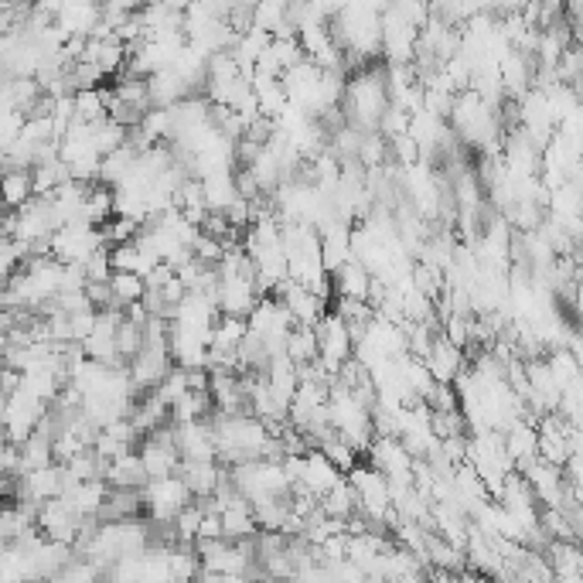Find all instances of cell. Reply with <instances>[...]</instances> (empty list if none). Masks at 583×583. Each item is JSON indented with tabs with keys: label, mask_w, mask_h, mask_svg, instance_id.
Masks as SVG:
<instances>
[{
	"label": "cell",
	"mask_w": 583,
	"mask_h": 583,
	"mask_svg": "<svg viewBox=\"0 0 583 583\" xmlns=\"http://www.w3.org/2000/svg\"><path fill=\"white\" fill-rule=\"evenodd\" d=\"M318 508H321L324 519H352V515L358 512V508H355V491L348 488V481H341L338 488H331L328 495L321 498Z\"/></svg>",
	"instance_id": "cell-14"
},
{
	"label": "cell",
	"mask_w": 583,
	"mask_h": 583,
	"mask_svg": "<svg viewBox=\"0 0 583 583\" xmlns=\"http://www.w3.org/2000/svg\"><path fill=\"white\" fill-rule=\"evenodd\" d=\"M140 498H144V512L151 515L147 522H157V526H168V522H174V515H178L181 508L191 505V495H188L185 481H181L178 474L147 481V485L140 488Z\"/></svg>",
	"instance_id": "cell-2"
},
{
	"label": "cell",
	"mask_w": 583,
	"mask_h": 583,
	"mask_svg": "<svg viewBox=\"0 0 583 583\" xmlns=\"http://www.w3.org/2000/svg\"><path fill=\"white\" fill-rule=\"evenodd\" d=\"M178 478L185 481V488H188V495H191V498H198V502H205V498H212V491L222 485V478H226V471L219 468V461H205V464L181 461Z\"/></svg>",
	"instance_id": "cell-8"
},
{
	"label": "cell",
	"mask_w": 583,
	"mask_h": 583,
	"mask_svg": "<svg viewBox=\"0 0 583 583\" xmlns=\"http://www.w3.org/2000/svg\"><path fill=\"white\" fill-rule=\"evenodd\" d=\"M140 464H144V474L147 481L154 478H171V474H178L181 468V457L174 451V440H171V423L161 430H154L151 437L144 440V447L137 451Z\"/></svg>",
	"instance_id": "cell-4"
},
{
	"label": "cell",
	"mask_w": 583,
	"mask_h": 583,
	"mask_svg": "<svg viewBox=\"0 0 583 583\" xmlns=\"http://www.w3.org/2000/svg\"><path fill=\"white\" fill-rule=\"evenodd\" d=\"M215 539H222V519H219V512H205L202 508V522H198L195 543H215Z\"/></svg>",
	"instance_id": "cell-17"
},
{
	"label": "cell",
	"mask_w": 583,
	"mask_h": 583,
	"mask_svg": "<svg viewBox=\"0 0 583 583\" xmlns=\"http://www.w3.org/2000/svg\"><path fill=\"white\" fill-rule=\"evenodd\" d=\"M341 481H345V474H341L328 457L318 454V451H307L301 457V478H297L294 488L307 491V495H314L321 502V498L328 495L331 488H338Z\"/></svg>",
	"instance_id": "cell-5"
},
{
	"label": "cell",
	"mask_w": 583,
	"mask_h": 583,
	"mask_svg": "<svg viewBox=\"0 0 583 583\" xmlns=\"http://www.w3.org/2000/svg\"><path fill=\"white\" fill-rule=\"evenodd\" d=\"M423 365H427L430 379L437 382V386H454V379L464 372V352L437 335L433 338L427 358H423Z\"/></svg>",
	"instance_id": "cell-6"
},
{
	"label": "cell",
	"mask_w": 583,
	"mask_h": 583,
	"mask_svg": "<svg viewBox=\"0 0 583 583\" xmlns=\"http://www.w3.org/2000/svg\"><path fill=\"white\" fill-rule=\"evenodd\" d=\"M103 481L110 485L113 491H140L147 485V474H144V464H140L137 451L116 457V461L106 464V474Z\"/></svg>",
	"instance_id": "cell-9"
},
{
	"label": "cell",
	"mask_w": 583,
	"mask_h": 583,
	"mask_svg": "<svg viewBox=\"0 0 583 583\" xmlns=\"http://www.w3.org/2000/svg\"><path fill=\"white\" fill-rule=\"evenodd\" d=\"M31 198H35V191H31V171L0 174V205H4V212H18Z\"/></svg>",
	"instance_id": "cell-12"
},
{
	"label": "cell",
	"mask_w": 583,
	"mask_h": 583,
	"mask_svg": "<svg viewBox=\"0 0 583 583\" xmlns=\"http://www.w3.org/2000/svg\"><path fill=\"white\" fill-rule=\"evenodd\" d=\"M379 28H382V55H386V62L389 65H413L416 35H420V31H413L393 7H382Z\"/></svg>",
	"instance_id": "cell-3"
},
{
	"label": "cell",
	"mask_w": 583,
	"mask_h": 583,
	"mask_svg": "<svg viewBox=\"0 0 583 583\" xmlns=\"http://www.w3.org/2000/svg\"><path fill=\"white\" fill-rule=\"evenodd\" d=\"M236 171H226V174H212V178L198 181L202 185V195H205V208L215 215H222L226 208L236 202V178H232Z\"/></svg>",
	"instance_id": "cell-11"
},
{
	"label": "cell",
	"mask_w": 583,
	"mask_h": 583,
	"mask_svg": "<svg viewBox=\"0 0 583 583\" xmlns=\"http://www.w3.org/2000/svg\"><path fill=\"white\" fill-rule=\"evenodd\" d=\"M140 348H144V328L120 321V328H116V355H120V362H130L133 355H140Z\"/></svg>",
	"instance_id": "cell-15"
},
{
	"label": "cell",
	"mask_w": 583,
	"mask_h": 583,
	"mask_svg": "<svg viewBox=\"0 0 583 583\" xmlns=\"http://www.w3.org/2000/svg\"><path fill=\"white\" fill-rule=\"evenodd\" d=\"M219 519H222V539L226 543H246V539H253L260 532L253 519V505L243 495H232L229 505L219 512Z\"/></svg>",
	"instance_id": "cell-7"
},
{
	"label": "cell",
	"mask_w": 583,
	"mask_h": 583,
	"mask_svg": "<svg viewBox=\"0 0 583 583\" xmlns=\"http://www.w3.org/2000/svg\"><path fill=\"white\" fill-rule=\"evenodd\" d=\"M82 273H86V283H110L113 277V263H110V249L99 246L86 263H82Z\"/></svg>",
	"instance_id": "cell-16"
},
{
	"label": "cell",
	"mask_w": 583,
	"mask_h": 583,
	"mask_svg": "<svg viewBox=\"0 0 583 583\" xmlns=\"http://www.w3.org/2000/svg\"><path fill=\"white\" fill-rule=\"evenodd\" d=\"M110 294L116 311H127L130 304H140L147 294L144 277H133V273H113L110 277Z\"/></svg>",
	"instance_id": "cell-13"
},
{
	"label": "cell",
	"mask_w": 583,
	"mask_h": 583,
	"mask_svg": "<svg viewBox=\"0 0 583 583\" xmlns=\"http://www.w3.org/2000/svg\"><path fill=\"white\" fill-rule=\"evenodd\" d=\"M263 583H290V580H263Z\"/></svg>",
	"instance_id": "cell-18"
},
{
	"label": "cell",
	"mask_w": 583,
	"mask_h": 583,
	"mask_svg": "<svg viewBox=\"0 0 583 583\" xmlns=\"http://www.w3.org/2000/svg\"><path fill=\"white\" fill-rule=\"evenodd\" d=\"M283 355H287L297 369L318 362V331L307 328V324H294L287 341H283Z\"/></svg>",
	"instance_id": "cell-10"
},
{
	"label": "cell",
	"mask_w": 583,
	"mask_h": 583,
	"mask_svg": "<svg viewBox=\"0 0 583 583\" xmlns=\"http://www.w3.org/2000/svg\"><path fill=\"white\" fill-rule=\"evenodd\" d=\"M345 106H348V123L362 133H376L382 113L389 106L386 96V72L376 65L358 69L352 79L345 82Z\"/></svg>",
	"instance_id": "cell-1"
}]
</instances>
